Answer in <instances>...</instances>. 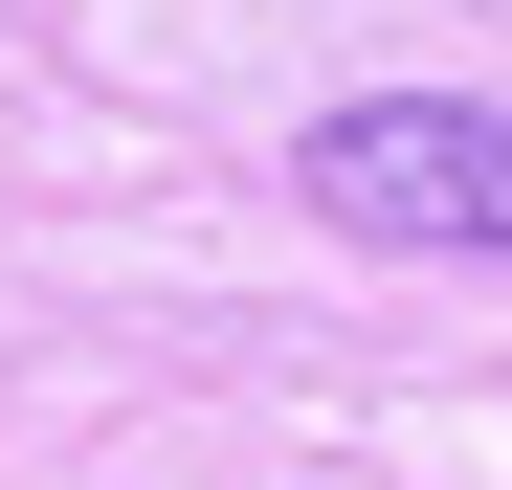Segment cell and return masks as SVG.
Segmentation results:
<instances>
[{
  "instance_id": "obj_1",
  "label": "cell",
  "mask_w": 512,
  "mask_h": 490,
  "mask_svg": "<svg viewBox=\"0 0 512 490\" xmlns=\"http://www.w3.org/2000/svg\"><path fill=\"white\" fill-rule=\"evenodd\" d=\"M312 223L334 245H423V268H512V112L490 90H357L312 112Z\"/></svg>"
}]
</instances>
